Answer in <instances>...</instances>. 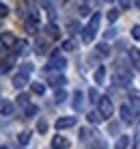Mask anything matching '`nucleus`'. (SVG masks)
<instances>
[{"label": "nucleus", "mask_w": 140, "mask_h": 149, "mask_svg": "<svg viewBox=\"0 0 140 149\" xmlns=\"http://www.w3.org/2000/svg\"><path fill=\"white\" fill-rule=\"evenodd\" d=\"M97 110L101 112L103 119H108V117H112V102L108 100V97H99V102H97Z\"/></svg>", "instance_id": "1"}, {"label": "nucleus", "mask_w": 140, "mask_h": 149, "mask_svg": "<svg viewBox=\"0 0 140 149\" xmlns=\"http://www.w3.org/2000/svg\"><path fill=\"white\" fill-rule=\"evenodd\" d=\"M50 65H52V67H56V69H65L67 67V61H65V56L60 54V50H54V52H52Z\"/></svg>", "instance_id": "2"}, {"label": "nucleus", "mask_w": 140, "mask_h": 149, "mask_svg": "<svg viewBox=\"0 0 140 149\" xmlns=\"http://www.w3.org/2000/svg\"><path fill=\"white\" fill-rule=\"evenodd\" d=\"M76 125V117H60L56 121V127L58 130H67V127H73Z\"/></svg>", "instance_id": "3"}, {"label": "nucleus", "mask_w": 140, "mask_h": 149, "mask_svg": "<svg viewBox=\"0 0 140 149\" xmlns=\"http://www.w3.org/2000/svg\"><path fill=\"white\" fill-rule=\"evenodd\" d=\"M69 145H71V143L67 141L65 136H54V141H52V147H54V149H67Z\"/></svg>", "instance_id": "4"}, {"label": "nucleus", "mask_w": 140, "mask_h": 149, "mask_svg": "<svg viewBox=\"0 0 140 149\" xmlns=\"http://www.w3.org/2000/svg\"><path fill=\"white\" fill-rule=\"evenodd\" d=\"M129 58H132L134 69L140 71V50H138V48H132V50H129Z\"/></svg>", "instance_id": "5"}, {"label": "nucleus", "mask_w": 140, "mask_h": 149, "mask_svg": "<svg viewBox=\"0 0 140 149\" xmlns=\"http://www.w3.org/2000/svg\"><path fill=\"white\" fill-rule=\"evenodd\" d=\"M13 112V104L9 100H2L0 97V115H11Z\"/></svg>", "instance_id": "6"}, {"label": "nucleus", "mask_w": 140, "mask_h": 149, "mask_svg": "<svg viewBox=\"0 0 140 149\" xmlns=\"http://www.w3.org/2000/svg\"><path fill=\"white\" fill-rule=\"evenodd\" d=\"M121 117H123V121H125V123H132V121H134V110L125 104V106L121 108Z\"/></svg>", "instance_id": "7"}, {"label": "nucleus", "mask_w": 140, "mask_h": 149, "mask_svg": "<svg viewBox=\"0 0 140 149\" xmlns=\"http://www.w3.org/2000/svg\"><path fill=\"white\" fill-rule=\"evenodd\" d=\"M26 82H28V76H26V74H19V76H15V78H13V84L17 86V89H22Z\"/></svg>", "instance_id": "8"}, {"label": "nucleus", "mask_w": 140, "mask_h": 149, "mask_svg": "<svg viewBox=\"0 0 140 149\" xmlns=\"http://www.w3.org/2000/svg\"><path fill=\"white\" fill-rule=\"evenodd\" d=\"M86 119H89L91 123H99L103 117H101V112H99V110H91L89 115H86Z\"/></svg>", "instance_id": "9"}, {"label": "nucleus", "mask_w": 140, "mask_h": 149, "mask_svg": "<svg viewBox=\"0 0 140 149\" xmlns=\"http://www.w3.org/2000/svg\"><path fill=\"white\" fill-rule=\"evenodd\" d=\"M103 80H106V67L101 65V67H97V71H95V82H97V84H101Z\"/></svg>", "instance_id": "10"}, {"label": "nucleus", "mask_w": 140, "mask_h": 149, "mask_svg": "<svg viewBox=\"0 0 140 149\" xmlns=\"http://www.w3.org/2000/svg\"><path fill=\"white\" fill-rule=\"evenodd\" d=\"M30 89H33V93H37V95H43L45 93V84H43V82H33Z\"/></svg>", "instance_id": "11"}, {"label": "nucleus", "mask_w": 140, "mask_h": 149, "mask_svg": "<svg viewBox=\"0 0 140 149\" xmlns=\"http://www.w3.org/2000/svg\"><path fill=\"white\" fill-rule=\"evenodd\" d=\"M11 67H13V61L11 58H2V61H0V71H2V74H4V71H9Z\"/></svg>", "instance_id": "12"}, {"label": "nucleus", "mask_w": 140, "mask_h": 149, "mask_svg": "<svg viewBox=\"0 0 140 149\" xmlns=\"http://www.w3.org/2000/svg\"><path fill=\"white\" fill-rule=\"evenodd\" d=\"M93 35H95V30H93L91 26H86V28H84V33H82V39L89 43V41H93Z\"/></svg>", "instance_id": "13"}, {"label": "nucleus", "mask_w": 140, "mask_h": 149, "mask_svg": "<svg viewBox=\"0 0 140 149\" xmlns=\"http://www.w3.org/2000/svg\"><path fill=\"white\" fill-rule=\"evenodd\" d=\"M52 84H54V86H65L67 78H65V76H54V78H52Z\"/></svg>", "instance_id": "14"}, {"label": "nucleus", "mask_w": 140, "mask_h": 149, "mask_svg": "<svg viewBox=\"0 0 140 149\" xmlns=\"http://www.w3.org/2000/svg\"><path fill=\"white\" fill-rule=\"evenodd\" d=\"M127 145H129V136H121L116 141V149H125Z\"/></svg>", "instance_id": "15"}, {"label": "nucleus", "mask_w": 140, "mask_h": 149, "mask_svg": "<svg viewBox=\"0 0 140 149\" xmlns=\"http://www.w3.org/2000/svg\"><path fill=\"white\" fill-rule=\"evenodd\" d=\"M45 33H48V37H52V39H56V37H58V30H56L54 24H50V26L45 28Z\"/></svg>", "instance_id": "16"}, {"label": "nucleus", "mask_w": 140, "mask_h": 149, "mask_svg": "<svg viewBox=\"0 0 140 149\" xmlns=\"http://www.w3.org/2000/svg\"><path fill=\"white\" fill-rule=\"evenodd\" d=\"M30 134H33V132H28V130L19 132V143H22V145H26V143L30 141Z\"/></svg>", "instance_id": "17"}, {"label": "nucleus", "mask_w": 140, "mask_h": 149, "mask_svg": "<svg viewBox=\"0 0 140 149\" xmlns=\"http://www.w3.org/2000/svg\"><path fill=\"white\" fill-rule=\"evenodd\" d=\"M89 26H91L93 30H97V26H99V13H95V15H93V17H91Z\"/></svg>", "instance_id": "18"}, {"label": "nucleus", "mask_w": 140, "mask_h": 149, "mask_svg": "<svg viewBox=\"0 0 140 149\" xmlns=\"http://www.w3.org/2000/svg\"><path fill=\"white\" fill-rule=\"evenodd\" d=\"M37 52H39V54H43V52H48V43H45V41H43V39H39V41H37Z\"/></svg>", "instance_id": "19"}, {"label": "nucleus", "mask_w": 140, "mask_h": 149, "mask_svg": "<svg viewBox=\"0 0 140 149\" xmlns=\"http://www.w3.org/2000/svg\"><path fill=\"white\" fill-rule=\"evenodd\" d=\"M37 132H41V134H43V132H48V121H45V119H41V121L37 123Z\"/></svg>", "instance_id": "20"}, {"label": "nucleus", "mask_w": 140, "mask_h": 149, "mask_svg": "<svg viewBox=\"0 0 140 149\" xmlns=\"http://www.w3.org/2000/svg\"><path fill=\"white\" fill-rule=\"evenodd\" d=\"M108 19H110V22H116L119 19V11L116 9H110V11H108Z\"/></svg>", "instance_id": "21"}, {"label": "nucleus", "mask_w": 140, "mask_h": 149, "mask_svg": "<svg viewBox=\"0 0 140 149\" xmlns=\"http://www.w3.org/2000/svg\"><path fill=\"white\" fill-rule=\"evenodd\" d=\"M76 102H73V106H76V108H82V93H80V91H76Z\"/></svg>", "instance_id": "22"}, {"label": "nucleus", "mask_w": 140, "mask_h": 149, "mask_svg": "<svg viewBox=\"0 0 140 149\" xmlns=\"http://www.w3.org/2000/svg\"><path fill=\"white\" fill-rule=\"evenodd\" d=\"M132 106H134V112H140V97H136V95L132 97Z\"/></svg>", "instance_id": "23"}, {"label": "nucleus", "mask_w": 140, "mask_h": 149, "mask_svg": "<svg viewBox=\"0 0 140 149\" xmlns=\"http://www.w3.org/2000/svg\"><path fill=\"white\" fill-rule=\"evenodd\" d=\"M2 41H4L7 45H13V43H17V41L13 39V35H2Z\"/></svg>", "instance_id": "24"}, {"label": "nucleus", "mask_w": 140, "mask_h": 149, "mask_svg": "<svg viewBox=\"0 0 140 149\" xmlns=\"http://www.w3.org/2000/svg\"><path fill=\"white\" fill-rule=\"evenodd\" d=\"M35 112H37V106H33V104H28L24 108V115H35Z\"/></svg>", "instance_id": "25"}, {"label": "nucleus", "mask_w": 140, "mask_h": 149, "mask_svg": "<svg viewBox=\"0 0 140 149\" xmlns=\"http://www.w3.org/2000/svg\"><path fill=\"white\" fill-rule=\"evenodd\" d=\"M63 48H65V50H73V48H76V41H73V39H67L65 43H63Z\"/></svg>", "instance_id": "26"}, {"label": "nucleus", "mask_w": 140, "mask_h": 149, "mask_svg": "<svg viewBox=\"0 0 140 149\" xmlns=\"http://www.w3.org/2000/svg\"><path fill=\"white\" fill-rule=\"evenodd\" d=\"M7 15H9V7L0 2V17H7Z\"/></svg>", "instance_id": "27"}, {"label": "nucleus", "mask_w": 140, "mask_h": 149, "mask_svg": "<svg viewBox=\"0 0 140 149\" xmlns=\"http://www.w3.org/2000/svg\"><path fill=\"white\" fill-rule=\"evenodd\" d=\"M132 37L136 39V41H140V26H134L132 28Z\"/></svg>", "instance_id": "28"}, {"label": "nucleus", "mask_w": 140, "mask_h": 149, "mask_svg": "<svg viewBox=\"0 0 140 149\" xmlns=\"http://www.w3.org/2000/svg\"><path fill=\"white\" fill-rule=\"evenodd\" d=\"M65 97H67L65 91H58V93H56V102H58V104H63V102H65Z\"/></svg>", "instance_id": "29"}, {"label": "nucleus", "mask_w": 140, "mask_h": 149, "mask_svg": "<svg viewBox=\"0 0 140 149\" xmlns=\"http://www.w3.org/2000/svg\"><path fill=\"white\" fill-rule=\"evenodd\" d=\"M17 102H19V104H22L24 108H26V106H28V95H24V93H22V95L17 97Z\"/></svg>", "instance_id": "30"}, {"label": "nucleus", "mask_w": 140, "mask_h": 149, "mask_svg": "<svg viewBox=\"0 0 140 149\" xmlns=\"http://www.w3.org/2000/svg\"><path fill=\"white\" fill-rule=\"evenodd\" d=\"M97 52H99V54H108V45L106 43H99V45H97Z\"/></svg>", "instance_id": "31"}, {"label": "nucleus", "mask_w": 140, "mask_h": 149, "mask_svg": "<svg viewBox=\"0 0 140 149\" xmlns=\"http://www.w3.org/2000/svg\"><path fill=\"white\" fill-rule=\"evenodd\" d=\"M129 4H132V0H119V7L121 9H129Z\"/></svg>", "instance_id": "32"}, {"label": "nucleus", "mask_w": 140, "mask_h": 149, "mask_svg": "<svg viewBox=\"0 0 140 149\" xmlns=\"http://www.w3.org/2000/svg\"><path fill=\"white\" fill-rule=\"evenodd\" d=\"M89 13H91V9L86 7V4H82L80 7V15H89Z\"/></svg>", "instance_id": "33"}, {"label": "nucleus", "mask_w": 140, "mask_h": 149, "mask_svg": "<svg viewBox=\"0 0 140 149\" xmlns=\"http://www.w3.org/2000/svg\"><path fill=\"white\" fill-rule=\"evenodd\" d=\"M91 102H99V95H97L95 89H91Z\"/></svg>", "instance_id": "34"}, {"label": "nucleus", "mask_w": 140, "mask_h": 149, "mask_svg": "<svg viewBox=\"0 0 140 149\" xmlns=\"http://www.w3.org/2000/svg\"><path fill=\"white\" fill-rule=\"evenodd\" d=\"M114 35H116V30H114V28H110V30H108V33H106V39H112V37H114Z\"/></svg>", "instance_id": "35"}, {"label": "nucleus", "mask_w": 140, "mask_h": 149, "mask_svg": "<svg viewBox=\"0 0 140 149\" xmlns=\"http://www.w3.org/2000/svg\"><path fill=\"white\" fill-rule=\"evenodd\" d=\"M134 141H136V143L140 141V125H138V130H136V136H134Z\"/></svg>", "instance_id": "36"}, {"label": "nucleus", "mask_w": 140, "mask_h": 149, "mask_svg": "<svg viewBox=\"0 0 140 149\" xmlns=\"http://www.w3.org/2000/svg\"><path fill=\"white\" fill-rule=\"evenodd\" d=\"M4 48H7V43H4V41H2V37H0V52H2Z\"/></svg>", "instance_id": "37"}, {"label": "nucleus", "mask_w": 140, "mask_h": 149, "mask_svg": "<svg viewBox=\"0 0 140 149\" xmlns=\"http://www.w3.org/2000/svg\"><path fill=\"white\" fill-rule=\"evenodd\" d=\"M134 4H136V7L140 9V0H134Z\"/></svg>", "instance_id": "38"}, {"label": "nucleus", "mask_w": 140, "mask_h": 149, "mask_svg": "<svg viewBox=\"0 0 140 149\" xmlns=\"http://www.w3.org/2000/svg\"><path fill=\"white\" fill-rule=\"evenodd\" d=\"M0 149H9V147H0Z\"/></svg>", "instance_id": "39"}, {"label": "nucleus", "mask_w": 140, "mask_h": 149, "mask_svg": "<svg viewBox=\"0 0 140 149\" xmlns=\"http://www.w3.org/2000/svg\"><path fill=\"white\" fill-rule=\"evenodd\" d=\"M60 2H67V0H60Z\"/></svg>", "instance_id": "40"}]
</instances>
